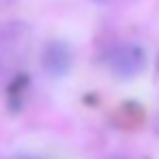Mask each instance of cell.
Instances as JSON below:
<instances>
[{
	"instance_id": "cell-6",
	"label": "cell",
	"mask_w": 159,
	"mask_h": 159,
	"mask_svg": "<svg viewBox=\"0 0 159 159\" xmlns=\"http://www.w3.org/2000/svg\"><path fill=\"white\" fill-rule=\"evenodd\" d=\"M96 2H105V0H96Z\"/></svg>"
},
{
	"instance_id": "cell-2",
	"label": "cell",
	"mask_w": 159,
	"mask_h": 159,
	"mask_svg": "<svg viewBox=\"0 0 159 159\" xmlns=\"http://www.w3.org/2000/svg\"><path fill=\"white\" fill-rule=\"evenodd\" d=\"M29 42V31L24 24H7L0 29V83L7 79L9 70L16 66Z\"/></svg>"
},
{
	"instance_id": "cell-3",
	"label": "cell",
	"mask_w": 159,
	"mask_h": 159,
	"mask_svg": "<svg viewBox=\"0 0 159 159\" xmlns=\"http://www.w3.org/2000/svg\"><path fill=\"white\" fill-rule=\"evenodd\" d=\"M72 61H74V55H72V48L66 42L52 39L42 50V68L52 79L66 76L72 68Z\"/></svg>"
},
{
	"instance_id": "cell-4",
	"label": "cell",
	"mask_w": 159,
	"mask_h": 159,
	"mask_svg": "<svg viewBox=\"0 0 159 159\" xmlns=\"http://www.w3.org/2000/svg\"><path fill=\"white\" fill-rule=\"evenodd\" d=\"M18 159H39V157H31V155H20Z\"/></svg>"
},
{
	"instance_id": "cell-7",
	"label": "cell",
	"mask_w": 159,
	"mask_h": 159,
	"mask_svg": "<svg viewBox=\"0 0 159 159\" xmlns=\"http://www.w3.org/2000/svg\"><path fill=\"white\" fill-rule=\"evenodd\" d=\"M111 159H120V157H111Z\"/></svg>"
},
{
	"instance_id": "cell-5",
	"label": "cell",
	"mask_w": 159,
	"mask_h": 159,
	"mask_svg": "<svg viewBox=\"0 0 159 159\" xmlns=\"http://www.w3.org/2000/svg\"><path fill=\"white\" fill-rule=\"evenodd\" d=\"M155 131L159 133V113H157V118H155Z\"/></svg>"
},
{
	"instance_id": "cell-1",
	"label": "cell",
	"mask_w": 159,
	"mask_h": 159,
	"mask_svg": "<svg viewBox=\"0 0 159 159\" xmlns=\"http://www.w3.org/2000/svg\"><path fill=\"white\" fill-rule=\"evenodd\" d=\"M102 63L107 66V70L113 76L122 79V81H129V79H135L144 72L146 52L137 44H116V46L105 50Z\"/></svg>"
}]
</instances>
